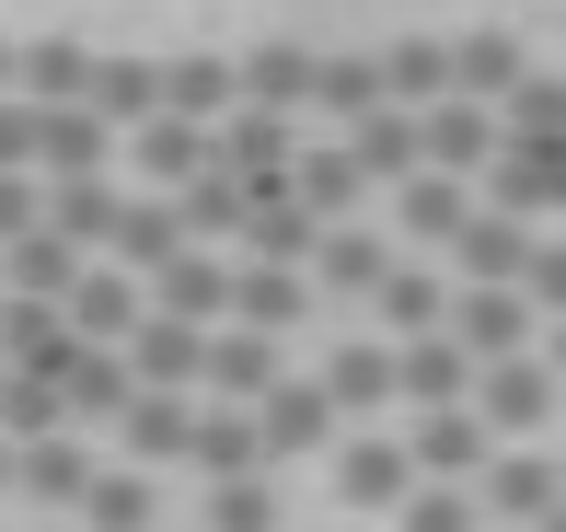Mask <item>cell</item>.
Segmentation results:
<instances>
[{"label": "cell", "instance_id": "7a4b0ae2", "mask_svg": "<svg viewBox=\"0 0 566 532\" xmlns=\"http://www.w3.org/2000/svg\"><path fill=\"white\" fill-rule=\"evenodd\" d=\"M474 451H485V428H428V463H440V474H462Z\"/></svg>", "mask_w": 566, "mask_h": 532}, {"label": "cell", "instance_id": "6da1fadb", "mask_svg": "<svg viewBox=\"0 0 566 532\" xmlns=\"http://www.w3.org/2000/svg\"><path fill=\"white\" fill-rule=\"evenodd\" d=\"M370 82H394V93H440V46H394V70H370Z\"/></svg>", "mask_w": 566, "mask_h": 532}, {"label": "cell", "instance_id": "3957f363", "mask_svg": "<svg viewBox=\"0 0 566 532\" xmlns=\"http://www.w3.org/2000/svg\"><path fill=\"white\" fill-rule=\"evenodd\" d=\"M301 82H313V70H301V59H254V93H266V105H290Z\"/></svg>", "mask_w": 566, "mask_h": 532}]
</instances>
